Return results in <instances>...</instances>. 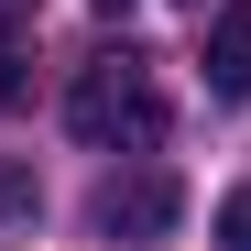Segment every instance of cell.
I'll return each instance as SVG.
<instances>
[{
  "instance_id": "1",
  "label": "cell",
  "mask_w": 251,
  "mask_h": 251,
  "mask_svg": "<svg viewBox=\"0 0 251 251\" xmlns=\"http://www.w3.org/2000/svg\"><path fill=\"white\" fill-rule=\"evenodd\" d=\"M66 131L88 142V153H153L164 142V88H153V66L120 44V55H88L76 66V88H66Z\"/></svg>"
},
{
  "instance_id": "2",
  "label": "cell",
  "mask_w": 251,
  "mask_h": 251,
  "mask_svg": "<svg viewBox=\"0 0 251 251\" xmlns=\"http://www.w3.org/2000/svg\"><path fill=\"white\" fill-rule=\"evenodd\" d=\"M88 219H99L109 240H120V229L142 240V229H164V219H175V186H164V175H109V186H99V207H88Z\"/></svg>"
},
{
  "instance_id": "6",
  "label": "cell",
  "mask_w": 251,
  "mask_h": 251,
  "mask_svg": "<svg viewBox=\"0 0 251 251\" xmlns=\"http://www.w3.org/2000/svg\"><path fill=\"white\" fill-rule=\"evenodd\" d=\"M11 99H22V55L0 44V109H11Z\"/></svg>"
},
{
  "instance_id": "4",
  "label": "cell",
  "mask_w": 251,
  "mask_h": 251,
  "mask_svg": "<svg viewBox=\"0 0 251 251\" xmlns=\"http://www.w3.org/2000/svg\"><path fill=\"white\" fill-rule=\"evenodd\" d=\"M44 186H33V164H0V219H33Z\"/></svg>"
},
{
  "instance_id": "7",
  "label": "cell",
  "mask_w": 251,
  "mask_h": 251,
  "mask_svg": "<svg viewBox=\"0 0 251 251\" xmlns=\"http://www.w3.org/2000/svg\"><path fill=\"white\" fill-rule=\"evenodd\" d=\"M88 11H109V22H120V11H131V0H88Z\"/></svg>"
},
{
  "instance_id": "3",
  "label": "cell",
  "mask_w": 251,
  "mask_h": 251,
  "mask_svg": "<svg viewBox=\"0 0 251 251\" xmlns=\"http://www.w3.org/2000/svg\"><path fill=\"white\" fill-rule=\"evenodd\" d=\"M207 99H251V0H219L207 22Z\"/></svg>"
},
{
  "instance_id": "5",
  "label": "cell",
  "mask_w": 251,
  "mask_h": 251,
  "mask_svg": "<svg viewBox=\"0 0 251 251\" xmlns=\"http://www.w3.org/2000/svg\"><path fill=\"white\" fill-rule=\"evenodd\" d=\"M219 251H251V186L219 197Z\"/></svg>"
}]
</instances>
